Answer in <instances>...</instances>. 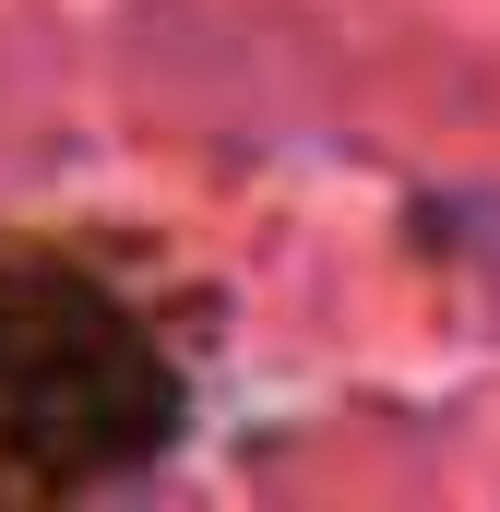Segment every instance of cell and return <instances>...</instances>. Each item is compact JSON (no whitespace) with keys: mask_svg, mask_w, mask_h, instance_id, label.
Instances as JSON below:
<instances>
[{"mask_svg":"<svg viewBox=\"0 0 500 512\" xmlns=\"http://www.w3.org/2000/svg\"><path fill=\"white\" fill-rule=\"evenodd\" d=\"M203 298L84 227H0V501H96L179 453Z\"/></svg>","mask_w":500,"mask_h":512,"instance_id":"obj_1","label":"cell"}]
</instances>
